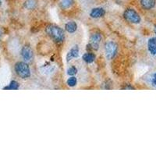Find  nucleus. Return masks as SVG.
I'll return each mask as SVG.
<instances>
[{
	"label": "nucleus",
	"mask_w": 156,
	"mask_h": 156,
	"mask_svg": "<svg viewBox=\"0 0 156 156\" xmlns=\"http://www.w3.org/2000/svg\"><path fill=\"white\" fill-rule=\"evenodd\" d=\"M45 31L49 36L57 44H62L65 41V33L62 28L55 24L48 25L45 28Z\"/></svg>",
	"instance_id": "1"
},
{
	"label": "nucleus",
	"mask_w": 156,
	"mask_h": 156,
	"mask_svg": "<svg viewBox=\"0 0 156 156\" xmlns=\"http://www.w3.org/2000/svg\"><path fill=\"white\" fill-rule=\"evenodd\" d=\"M15 72L18 77L22 79H27L31 77V69L26 62H18L15 65Z\"/></svg>",
	"instance_id": "2"
},
{
	"label": "nucleus",
	"mask_w": 156,
	"mask_h": 156,
	"mask_svg": "<svg viewBox=\"0 0 156 156\" xmlns=\"http://www.w3.org/2000/svg\"><path fill=\"white\" fill-rule=\"evenodd\" d=\"M123 17L127 22L134 24H138L141 22V18L136 10L131 8L126 9L123 12Z\"/></svg>",
	"instance_id": "3"
},
{
	"label": "nucleus",
	"mask_w": 156,
	"mask_h": 156,
	"mask_svg": "<svg viewBox=\"0 0 156 156\" xmlns=\"http://www.w3.org/2000/svg\"><path fill=\"white\" fill-rule=\"evenodd\" d=\"M105 55L108 60H112L116 57L118 51V46L114 42H108L105 46Z\"/></svg>",
	"instance_id": "4"
},
{
	"label": "nucleus",
	"mask_w": 156,
	"mask_h": 156,
	"mask_svg": "<svg viewBox=\"0 0 156 156\" xmlns=\"http://www.w3.org/2000/svg\"><path fill=\"white\" fill-rule=\"evenodd\" d=\"M102 39V36L100 33H93L90 37V42L88 45L91 47L92 49L97 51V50H98Z\"/></svg>",
	"instance_id": "5"
},
{
	"label": "nucleus",
	"mask_w": 156,
	"mask_h": 156,
	"mask_svg": "<svg viewBox=\"0 0 156 156\" xmlns=\"http://www.w3.org/2000/svg\"><path fill=\"white\" fill-rule=\"evenodd\" d=\"M21 56L24 62H31L34 58V52L30 45H26L21 49Z\"/></svg>",
	"instance_id": "6"
},
{
	"label": "nucleus",
	"mask_w": 156,
	"mask_h": 156,
	"mask_svg": "<svg viewBox=\"0 0 156 156\" xmlns=\"http://www.w3.org/2000/svg\"><path fill=\"white\" fill-rule=\"evenodd\" d=\"M105 14V10L102 7L94 8V9H92L91 12H90L91 17L94 18V19L102 17H104Z\"/></svg>",
	"instance_id": "7"
},
{
	"label": "nucleus",
	"mask_w": 156,
	"mask_h": 156,
	"mask_svg": "<svg viewBox=\"0 0 156 156\" xmlns=\"http://www.w3.org/2000/svg\"><path fill=\"white\" fill-rule=\"evenodd\" d=\"M79 56V48L77 45L73 47L67 55V61L69 62L70 60Z\"/></svg>",
	"instance_id": "8"
},
{
	"label": "nucleus",
	"mask_w": 156,
	"mask_h": 156,
	"mask_svg": "<svg viewBox=\"0 0 156 156\" xmlns=\"http://www.w3.org/2000/svg\"><path fill=\"white\" fill-rule=\"evenodd\" d=\"M141 6L143 9L146 10H150L153 9L155 6V0H140Z\"/></svg>",
	"instance_id": "9"
},
{
	"label": "nucleus",
	"mask_w": 156,
	"mask_h": 156,
	"mask_svg": "<svg viewBox=\"0 0 156 156\" xmlns=\"http://www.w3.org/2000/svg\"><path fill=\"white\" fill-rule=\"evenodd\" d=\"M148 49L152 55H156V37H151L148 40Z\"/></svg>",
	"instance_id": "10"
},
{
	"label": "nucleus",
	"mask_w": 156,
	"mask_h": 156,
	"mask_svg": "<svg viewBox=\"0 0 156 156\" xmlns=\"http://www.w3.org/2000/svg\"><path fill=\"white\" fill-rule=\"evenodd\" d=\"M74 4V0H60V6L62 10H69Z\"/></svg>",
	"instance_id": "11"
},
{
	"label": "nucleus",
	"mask_w": 156,
	"mask_h": 156,
	"mask_svg": "<svg viewBox=\"0 0 156 156\" xmlns=\"http://www.w3.org/2000/svg\"><path fill=\"white\" fill-rule=\"evenodd\" d=\"M65 29L68 33L73 34L77 30V24L74 21H69L65 25Z\"/></svg>",
	"instance_id": "12"
},
{
	"label": "nucleus",
	"mask_w": 156,
	"mask_h": 156,
	"mask_svg": "<svg viewBox=\"0 0 156 156\" xmlns=\"http://www.w3.org/2000/svg\"><path fill=\"white\" fill-rule=\"evenodd\" d=\"M82 58H83V60H84V62L90 64V63H92V62L95 60L96 56H95V55H94V53H92V52H87V53L83 55V57Z\"/></svg>",
	"instance_id": "13"
},
{
	"label": "nucleus",
	"mask_w": 156,
	"mask_h": 156,
	"mask_svg": "<svg viewBox=\"0 0 156 156\" xmlns=\"http://www.w3.org/2000/svg\"><path fill=\"white\" fill-rule=\"evenodd\" d=\"M19 86H20V84H18L17 81H16V80H12V81L10 82V84L5 87L3 89L5 90H17L19 88Z\"/></svg>",
	"instance_id": "14"
},
{
	"label": "nucleus",
	"mask_w": 156,
	"mask_h": 156,
	"mask_svg": "<svg viewBox=\"0 0 156 156\" xmlns=\"http://www.w3.org/2000/svg\"><path fill=\"white\" fill-rule=\"evenodd\" d=\"M36 6V2L35 0H27L24 3V7L27 10H34Z\"/></svg>",
	"instance_id": "15"
},
{
	"label": "nucleus",
	"mask_w": 156,
	"mask_h": 156,
	"mask_svg": "<svg viewBox=\"0 0 156 156\" xmlns=\"http://www.w3.org/2000/svg\"><path fill=\"white\" fill-rule=\"evenodd\" d=\"M67 85L70 87H75L77 84V79L74 77V76H71V77H69V79L67 80Z\"/></svg>",
	"instance_id": "16"
},
{
	"label": "nucleus",
	"mask_w": 156,
	"mask_h": 156,
	"mask_svg": "<svg viewBox=\"0 0 156 156\" xmlns=\"http://www.w3.org/2000/svg\"><path fill=\"white\" fill-rule=\"evenodd\" d=\"M148 83L151 87L156 88V73L151 74L148 78Z\"/></svg>",
	"instance_id": "17"
},
{
	"label": "nucleus",
	"mask_w": 156,
	"mask_h": 156,
	"mask_svg": "<svg viewBox=\"0 0 156 156\" xmlns=\"http://www.w3.org/2000/svg\"><path fill=\"white\" fill-rule=\"evenodd\" d=\"M77 73V69L75 67L72 66L67 69V74L69 76H74Z\"/></svg>",
	"instance_id": "18"
},
{
	"label": "nucleus",
	"mask_w": 156,
	"mask_h": 156,
	"mask_svg": "<svg viewBox=\"0 0 156 156\" xmlns=\"http://www.w3.org/2000/svg\"><path fill=\"white\" fill-rule=\"evenodd\" d=\"M123 89H132V90H134V89H135V87H133V86H131L130 84H129V85H127L126 87H124Z\"/></svg>",
	"instance_id": "19"
},
{
	"label": "nucleus",
	"mask_w": 156,
	"mask_h": 156,
	"mask_svg": "<svg viewBox=\"0 0 156 156\" xmlns=\"http://www.w3.org/2000/svg\"><path fill=\"white\" fill-rule=\"evenodd\" d=\"M154 32H155V35L156 36V25L155 26V27H154Z\"/></svg>",
	"instance_id": "20"
},
{
	"label": "nucleus",
	"mask_w": 156,
	"mask_h": 156,
	"mask_svg": "<svg viewBox=\"0 0 156 156\" xmlns=\"http://www.w3.org/2000/svg\"><path fill=\"white\" fill-rule=\"evenodd\" d=\"M0 3H1V0H0Z\"/></svg>",
	"instance_id": "21"
}]
</instances>
